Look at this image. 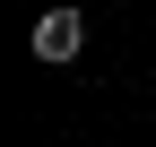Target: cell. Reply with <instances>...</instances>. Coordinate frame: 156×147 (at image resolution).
Returning a JSON list of instances; mask_svg holds the SVG:
<instances>
[{
	"mask_svg": "<svg viewBox=\"0 0 156 147\" xmlns=\"http://www.w3.org/2000/svg\"><path fill=\"white\" fill-rule=\"evenodd\" d=\"M26 43H35V61H44V69H69L78 52H87V17H78L69 0H52V9L35 17V35H26Z\"/></svg>",
	"mask_w": 156,
	"mask_h": 147,
	"instance_id": "1",
	"label": "cell"
}]
</instances>
